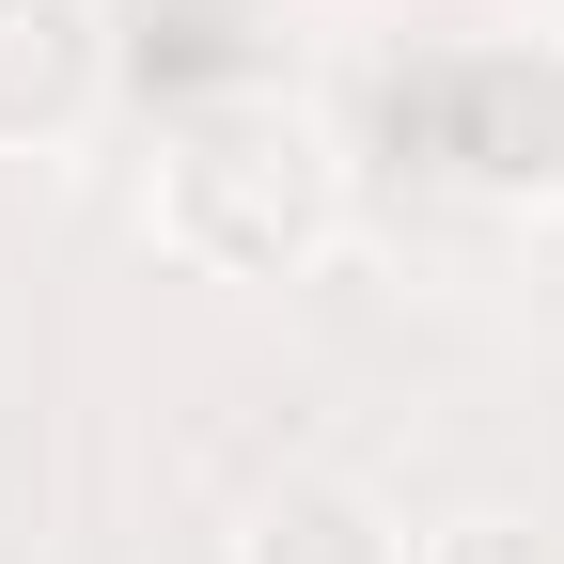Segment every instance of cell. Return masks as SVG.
Masks as SVG:
<instances>
[{"instance_id": "cell-4", "label": "cell", "mask_w": 564, "mask_h": 564, "mask_svg": "<svg viewBox=\"0 0 564 564\" xmlns=\"http://www.w3.org/2000/svg\"><path fill=\"white\" fill-rule=\"evenodd\" d=\"M423 564H564V518H533V502H470V518L423 533Z\"/></svg>"}, {"instance_id": "cell-1", "label": "cell", "mask_w": 564, "mask_h": 564, "mask_svg": "<svg viewBox=\"0 0 564 564\" xmlns=\"http://www.w3.org/2000/svg\"><path fill=\"white\" fill-rule=\"evenodd\" d=\"M345 236V158L282 95H204L158 141V251L204 282H299Z\"/></svg>"}, {"instance_id": "cell-3", "label": "cell", "mask_w": 564, "mask_h": 564, "mask_svg": "<svg viewBox=\"0 0 564 564\" xmlns=\"http://www.w3.org/2000/svg\"><path fill=\"white\" fill-rule=\"evenodd\" d=\"M236 564H423L408 518L377 502L361 470H282L267 502L236 518Z\"/></svg>"}, {"instance_id": "cell-2", "label": "cell", "mask_w": 564, "mask_h": 564, "mask_svg": "<svg viewBox=\"0 0 564 564\" xmlns=\"http://www.w3.org/2000/svg\"><path fill=\"white\" fill-rule=\"evenodd\" d=\"M110 110V17L95 0H0V158H63Z\"/></svg>"}]
</instances>
